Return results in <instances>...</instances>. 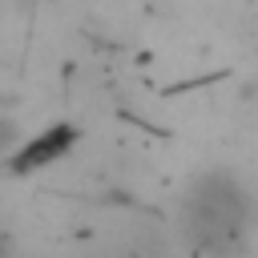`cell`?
<instances>
[{
  "instance_id": "cell-1",
  "label": "cell",
  "mask_w": 258,
  "mask_h": 258,
  "mask_svg": "<svg viewBox=\"0 0 258 258\" xmlns=\"http://www.w3.org/2000/svg\"><path fill=\"white\" fill-rule=\"evenodd\" d=\"M254 222V202L230 173H206L185 198V234L198 250L230 254Z\"/></svg>"
}]
</instances>
